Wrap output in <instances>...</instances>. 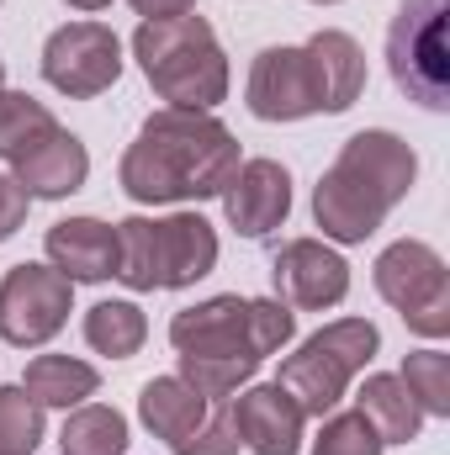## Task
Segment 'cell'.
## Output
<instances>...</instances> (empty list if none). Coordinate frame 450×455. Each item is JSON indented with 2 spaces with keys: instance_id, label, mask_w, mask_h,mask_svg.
<instances>
[{
  "instance_id": "1",
  "label": "cell",
  "mask_w": 450,
  "mask_h": 455,
  "mask_svg": "<svg viewBox=\"0 0 450 455\" xmlns=\"http://www.w3.org/2000/svg\"><path fill=\"white\" fill-rule=\"evenodd\" d=\"M238 170V138L213 112H186V107H159L143 116L138 138L122 154V191L143 207H170V202H207L223 196V186Z\"/></svg>"
},
{
  "instance_id": "2",
  "label": "cell",
  "mask_w": 450,
  "mask_h": 455,
  "mask_svg": "<svg viewBox=\"0 0 450 455\" xmlns=\"http://www.w3.org/2000/svg\"><path fill=\"white\" fill-rule=\"evenodd\" d=\"M366 91V53L350 32L324 27L302 48H260L249 64L244 107L260 122H302V116H339Z\"/></svg>"
},
{
  "instance_id": "3",
  "label": "cell",
  "mask_w": 450,
  "mask_h": 455,
  "mask_svg": "<svg viewBox=\"0 0 450 455\" xmlns=\"http://www.w3.org/2000/svg\"><path fill=\"white\" fill-rule=\"evenodd\" d=\"M414 175H419V154L398 132L366 127V132L344 138L339 159L324 170V180L313 191V218L324 228V238L366 243L387 223V212L414 191Z\"/></svg>"
},
{
  "instance_id": "4",
  "label": "cell",
  "mask_w": 450,
  "mask_h": 455,
  "mask_svg": "<svg viewBox=\"0 0 450 455\" xmlns=\"http://www.w3.org/2000/svg\"><path fill=\"white\" fill-rule=\"evenodd\" d=\"M133 59H138L143 80L154 85V96L170 101V107L213 112L228 96V53L218 43V32L197 11L143 21L133 32Z\"/></svg>"
},
{
  "instance_id": "5",
  "label": "cell",
  "mask_w": 450,
  "mask_h": 455,
  "mask_svg": "<svg viewBox=\"0 0 450 455\" xmlns=\"http://www.w3.org/2000/svg\"><path fill=\"white\" fill-rule=\"evenodd\" d=\"M218 265V233L202 212L122 218L117 223V281L127 291H181Z\"/></svg>"
},
{
  "instance_id": "6",
  "label": "cell",
  "mask_w": 450,
  "mask_h": 455,
  "mask_svg": "<svg viewBox=\"0 0 450 455\" xmlns=\"http://www.w3.org/2000/svg\"><path fill=\"white\" fill-rule=\"evenodd\" d=\"M297 334V313L270 297H207L170 318V344L207 360H265Z\"/></svg>"
},
{
  "instance_id": "7",
  "label": "cell",
  "mask_w": 450,
  "mask_h": 455,
  "mask_svg": "<svg viewBox=\"0 0 450 455\" xmlns=\"http://www.w3.org/2000/svg\"><path fill=\"white\" fill-rule=\"evenodd\" d=\"M382 334L371 318H339L324 323L318 334H308L297 355L281 360V392L302 408V419H329L344 397V387L376 360Z\"/></svg>"
},
{
  "instance_id": "8",
  "label": "cell",
  "mask_w": 450,
  "mask_h": 455,
  "mask_svg": "<svg viewBox=\"0 0 450 455\" xmlns=\"http://www.w3.org/2000/svg\"><path fill=\"white\" fill-rule=\"evenodd\" d=\"M450 0H403L387 27V64L408 101L446 112L450 107V48H446Z\"/></svg>"
},
{
  "instance_id": "9",
  "label": "cell",
  "mask_w": 450,
  "mask_h": 455,
  "mask_svg": "<svg viewBox=\"0 0 450 455\" xmlns=\"http://www.w3.org/2000/svg\"><path fill=\"white\" fill-rule=\"evenodd\" d=\"M376 291L424 339L450 334V270L424 238H398L376 254Z\"/></svg>"
},
{
  "instance_id": "10",
  "label": "cell",
  "mask_w": 450,
  "mask_h": 455,
  "mask_svg": "<svg viewBox=\"0 0 450 455\" xmlns=\"http://www.w3.org/2000/svg\"><path fill=\"white\" fill-rule=\"evenodd\" d=\"M75 313V281H64L53 265H11L0 281V339L16 349L48 344Z\"/></svg>"
},
{
  "instance_id": "11",
  "label": "cell",
  "mask_w": 450,
  "mask_h": 455,
  "mask_svg": "<svg viewBox=\"0 0 450 455\" xmlns=\"http://www.w3.org/2000/svg\"><path fill=\"white\" fill-rule=\"evenodd\" d=\"M122 75V43L107 21H64L59 32H48L43 43V80L69 96V101H91L101 91H112Z\"/></svg>"
},
{
  "instance_id": "12",
  "label": "cell",
  "mask_w": 450,
  "mask_h": 455,
  "mask_svg": "<svg viewBox=\"0 0 450 455\" xmlns=\"http://www.w3.org/2000/svg\"><path fill=\"white\" fill-rule=\"evenodd\" d=\"M270 281H276V302L297 307V313H324L339 307L350 291V265L334 254L324 238H292L276 249L270 259Z\"/></svg>"
},
{
  "instance_id": "13",
  "label": "cell",
  "mask_w": 450,
  "mask_h": 455,
  "mask_svg": "<svg viewBox=\"0 0 450 455\" xmlns=\"http://www.w3.org/2000/svg\"><path fill=\"white\" fill-rule=\"evenodd\" d=\"M292 212V175L276 159H244L223 186V218L244 238H265Z\"/></svg>"
},
{
  "instance_id": "14",
  "label": "cell",
  "mask_w": 450,
  "mask_h": 455,
  "mask_svg": "<svg viewBox=\"0 0 450 455\" xmlns=\"http://www.w3.org/2000/svg\"><path fill=\"white\" fill-rule=\"evenodd\" d=\"M302 408L276 387H244L233 397V429H238V445H249L254 455H297L302 451Z\"/></svg>"
},
{
  "instance_id": "15",
  "label": "cell",
  "mask_w": 450,
  "mask_h": 455,
  "mask_svg": "<svg viewBox=\"0 0 450 455\" xmlns=\"http://www.w3.org/2000/svg\"><path fill=\"white\" fill-rule=\"evenodd\" d=\"M48 265L64 281H107L117 275V228L101 218H64L43 238Z\"/></svg>"
},
{
  "instance_id": "16",
  "label": "cell",
  "mask_w": 450,
  "mask_h": 455,
  "mask_svg": "<svg viewBox=\"0 0 450 455\" xmlns=\"http://www.w3.org/2000/svg\"><path fill=\"white\" fill-rule=\"evenodd\" d=\"M16 186L27 191V196H43V202H59V196H75L80 186H85V175H91V154H85V143L75 138V132H48L37 148H27L16 164Z\"/></svg>"
},
{
  "instance_id": "17",
  "label": "cell",
  "mask_w": 450,
  "mask_h": 455,
  "mask_svg": "<svg viewBox=\"0 0 450 455\" xmlns=\"http://www.w3.org/2000/svg\"><path fill=\"white\" fill-rule=\"evenodd\" d=\"M207 413H213V403H207L197 387H186L181 376H154V381L138 392V419H143L165 445H181L186 435H197V429L207 424Z\"/></svg>"
},
{
  "instance_id": "18",
  "label": "cell",
  "mask_w": 450,
  "mask_h": 455,
  "mask_svg": "<svg viewBox=\"0 0 450 455\" xmlns=\"http://www.w3.org/2000/svg\"><path fill=\"white\" fill-rule=\"evenodd\" d=\"M355 403H360V413L371 419V429L382 435V445H408V440H419V429H424V408L414 403V392L403 387V376H387V371L366 376Z\"/></svg>"
},
{
  "instance_id": "19",
  "label": "cell",
  "mask_w": 450,
  "mask_h": 455,
  "mask_svg": "<svg viewBox=\"0 0 450 455\" xmlns=\"http://www.w3.org/2000/svg\"><path fill=\"white\" fill-rule=\"evenodd\" d=\"M21 387L37 408H80L85 397H96L101 376H96V365H85L75 355H37V360H27Z\"/></svg>"
},
{
  "instance_id": "20",
  "label": "cell",
  "mask_w": 450,
  "mask_h": 455,
  "mask_svg": "<svg viewBox=\"0 0 450 455\" xmlns=\"http://www.w3.org/2000/svg\"><path fill=\"white\" fill-rule=\"evenodd\" d=\"M59 451L64 455H122L127 451V419L107 403H80L64 429H59Z\"/></svg>"
},
{
  "instance_id": "21",
  "label": "cell",
  "mask_w": 450,
  "mask_h": 455,
  "mask_svg": "<svg viewBox=\"0 0 450 455\" xmlns=\"http://www.w3.org/2000/svg\"><path fill=\"white\" fill-rule=\"evenodd\" d=\"M143 339H149V318H143L138 302H96V307L85 313V344H91L96 355L127 360V355L143 349Z\"/></svg>"
},
{
  "instance_id": "22",
  "label": "cell",
  "mask_w": 450,
  "mask_h": 455,
  "mask_svg": "<svg viewBox=\"0 0 450 455\" xmlns=\"http://www.w3.org/2000/svg\"><path fill=\"white\" fill-rule=\"evenodd\" d=\"M48 132H59V116L27 91H0V159L16 164L27 148H37Z\"/></svg>"
},
{
  "instance_id": "23",
  "label": "cell",
  "mask_w": 450,
  "mask_h": 455,
  "mask_svg": "<svg viewBox=\"0 0 450 455\" xmlns=\"http://www.w3.org/2000/svg\"><path fill=\"white\" fill-rule=\"evenodd\" d=\"M403 387L424 408V419H450V355L440 349H414L403 360Z\"/></svg>"
},
{
  "instance_id": "24",
  "label": "cell",
  "mask_w": 450,
  "mask_h": 455,
  "mask_svg": "<svg viewBox=\"0 0 450 455\" xmlns=\"http://www.w3.org/2000/svg\"><path fill=\"white\" fill-rule=\"evenodd\" d=\"M254 371H260L254 360H207V355H181V371H175V376H181L186 387H197L207 403H233V392H244Z\"/></svg>"
},
{
  "instance_id": "25",
  "label": "cell",
  "mask_w": 450,
  "mask_h": 455,
  "mask_svg": "<svg viewBox=\"0 0 450 455\" xmlns=\"http://www.w3.org/2000/svg\"><path fill=\"white\" fill-rule=\"evenodd\" d=\"M43 445V408L27 387H0V455H32Z\"/></svg>"
},
{
  "instance_id": "26",
  "label": "cell",
  "mask_w": 450,
  "mask_h": 455,
  "mask_svg": "<svg viewBox=\"0 0 450 455\" xmlns=\"http://www.w3.org/2000/svg\"><path fill=\"white\" fill-rule=\"evenodd\" d=\"M382 435L371 429V419L360 413V408H350V413H329L324 419V429H318V440H313V455H382Z\"/></svg>"
},
{
  "instance_id": "27",
  "label": "cell",
  "mask_w": 450,
  "mask_h": 455,
  "mask_svg": "<svg viewBox=\"0 0 450 455\" xmlns=\"http://www.w3.org/2000/svg\"><path fill=\"white\" fill-rule=\"evenodd\" d=\"M175 455H238V429H233V408L228 403H213L207 424L197 435H186L181 445H170Z\"/></svg>"
},
{
  "instance_id": "28",
  "label": "cell",
  "mask_w": 450,
  "mask_h": 455,
  "mask_svg": "<svg viewBox=\"0 0 450 455\" xmlns=\"http://www.w3.org/2000/svg\"><path fill=\"white\" fill-rule=\"evenodd\" d=\"M27 207H32V196L16 186V175H0V243L27 223Z\"/></svg>"
},
{
  "instance_id": "29",
  "label": "cell",
  "mask_w": 450,
  "mask_h": 455,
  "mask_svg": "<svg viewBox=\"0 0 450 455\" xmlns=\"http://www.w3.org/2000/svg\"><path fill=\"white\" fill-rule=\"evenodd\" d=\"M143 21H165V16H191L197 0H127Z\"/></svg>"
},
{
  "instance_id": "30",
  "label": "cell",
  "mask_w": 450,
  "mask_h": 455,
  "mask_svg": "<svg viewBox=\"0 0 450 455\" xmlns=\"http://www.w3.org/2000/svg\"><path fill=\"white\" fill-rule=\"evenodd\" d=\"M64 5H75V11H107L112 0H64Z\"/></svg>"
},
{
  "instance_id": "31",
  "label": "cell",
  "mask_w": 450,
  "mask_h": 455,
  "mask_svg": "<svg viewBox=\"0 0 450 455\" xmlns=\"http://www.w3.org/2000/svg\"><path fill=\"white\" fill-rule=\"evenodd\" d=\"M0 91H5V59H0Z\"/></svg>"
},
{
  "instance_id": "32",
  "label": "cell",
  "mask_w": 450,
  "mask_h": 455,
  "mask_svg": "<svg viewBox=\"0 0 450 455\" xmlns=\"http://www.w3.org/2000/svg\"><path fill=\"white\" fill-rule=\"evenodd\" d=\"M313 5H334V0H313Z\"/></svg>"
}]
</instances>
